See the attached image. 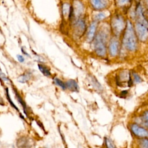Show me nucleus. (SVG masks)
I'll return each instance as SVG.
<instances>
[{"mask_svg":"<svg viewBox=\"0 0 148 148\" xmlns=\"http://www.w3.org/2000/svg\"><path fill=\"white\" fill-rule=\"evenodd\" d=\"M143 119L145 120V121L148 125V111H146L143 114Z\"/></svg>","mask_w":148,"mask_h":148,"instance_id":"nucleus-23","label":"nucleus"},{"mask_svg":"<svg viewBox=\"0 0 148 148\" xmlns=\"http://www.w3.org/2000/svg\"><path fill=\"white\" fill-rule=\"evenodd\" d=\"M66 88H68L69 90L72 91L77 92L79 91V86L77 85V82L74 80H68L66 83Z\"/></svg>","mask_w":148,"mask_h":148,"instance_id":"nucleus-10","label":"nucleus"},{"mask_svg":"<svg viewBox=\"0 0 148 148\" xmlns=\"http://www.w3.org/2000/svg\"><path fill=\"white\" fill-rule=\"evenodd\" d=\"M38 68L39 69V70L40 71V72L45 75L46 76H49L51 75V73L50 72V70L48 68H47L45 66H43L42 64H39L38 65Z\"/></svg>","mask_w":148,"mask_h":148,"instance_id":"nucleus-12","label":"nucleus"},{"mask_svg":"<svg viewBox=\"0 0 148 148\" xmlns=\"http://www.w3.org/2000/svg\"><path fill=\"white\" fill-rule=\"evenodd\" d=\"M17 59H18L19 62H23L24 61V58L23 57V56H21V55H17Z\"/></svg>","mask_w":148,"mask_h":148,"instance_id":"nucleus-24","label":"nucleus"},{"mask_svg":"<svg viewBox=\"0 0 148 148\" xmlns=\"http://www.w3.org/2000/svg\"><path fill=\"white\" fill-rule=\"evenodd\" d=\"M130 0H116V2L120 6H123L127 4Z\"/></svg>","mask_w":148,"mask_h":148,"instance_id":"nucleus-20","label":"nucleus"},{"mask_svg":"<svg viewBox=\"0 0 148 148\" xmlns=\"http://www.w3.org/2000/svg\"><path fill=\"white\" fill-rule=\"evenodd\" d=\"M119 51V42L116 39H112L109 45V52L112 56H116Z\"/></svg>","mask_w":148,"mask_h":148,"instance_id":"nucleus-6","label":"nucleus"},{"mask_svg":"<svg viewBox=\"0 0 148 148\" xmlns=\"http://www.w3.org/2000/svg\"><path fill=\"white\" fill-rule=\"evenodd\" d=\"M92 5L97 9L103 8L106 6V2L104 0H91Z\"/></svg>","mask_w":148,"mask_h":148,"instance_id":"nucleus-11","label":"nucleus"},{"mask_svg":"<svg viewBox=\"0 0 148 148\" xmlns=\"http://www.w3.org/2000/svg\"><path fill=\"white\" fill-rule=\"evenodd\" d=\"M106 17V15L104 13H99L95 16V18L97 20H101Z\"/></svg>","mask_w":148,"mask_h":148,"instance_id":"nucleus-18","label":"nucleus"},{"mask_svg":"<svg viewBox=\"0 0 148 148\" xmlns=\"http://www.w3.org/2000/svg\"><path fill=\"white\" fill-rule=\"evenodd\" d=\"M124 22L121 17H114L112 21V27L113 32L117 35H119L124 28Z\"/></svg>","mask_w":148,"mask_h":148,"instance_id":"nucleus-3","label":"nucleus"},{"mask_svg":"<svg viewBox=\"0 0 148 148\" xmlns=\"http://www.w3.org/2000/svg\"><path fill=\"white\" fill-rule=\"evenodd\" d=\"M85 28L86 26L84 21L82 20H79L77 21L75 24V29L78 34L82 35L83 34L85 31Z\"/></svg>","mask_w":148,"mask_h":148,"instance_id":"nucleus-9","label":"nucleus"},{"mask_svg":"<svg viewBox=\"0 0 148 148\" xmlns=\"http://www.w3.org/2000/svg\"><path fill=\"white\" fill-rule=\"evenodd\" d=\"M106 38V35L103 31H101L97 35L94 48L97 54L101 57H104L106 55V49L105 45V40Z\"/></svg>","mask_w":148,"mask_h":148,"instance_id":"nucleus-2","label":"nucleus"},{"mask_svg":"<svg viewBox=\"0 0 148 148\" xmlns=\"http://www.w3.org/2000/svg\"><path fill=\"white\" fill-rule=\"evenodd\" d=\"M136 17H137V19H138L139 23H140V24L145 25L147 28H148V22L146 21V20L143 17V15L142 13V10L140 6L137 9Z\"/></svg>","mask_w":148,"mask_h":148,"instance_id":"nucleus-7","label":"nucleus"},{"mask_svg":"<svg viewBox=\"0 0 148 148\" xmlns=\"http://www.w3.org/2000/svg\"><path fill=\"white\" fill-rule=\"evenodd\" d=\"M133 76L134 77V80L137 83H140V82H142V79L138 75H137L136 73H133Z\"/></svg>","mask_w":148,"mask_h":148,"instance_id":"nucleus-22","label":"nucleus"},{"mask_svg":"<svg viewBox=\"0 0 148 148\" xmlns=\"http://www.w3.org/2000/svg\"><path fill=\"white\" fill-rule=\"evenodd\" d=\"M131 130L132 132L138 136L148 137V131L137 124L132 125Z\"/></svg>","mask_w":148,"mask_h":148,"instance_id":"nucleus-5","label":"nucleus"},{"mask_svg":"<svg viewBox=\"0 0 148 148\" xmlns=\"http://www.w3.org/2000/svg\"><path fill=\"white\" fill-rule=\"evenodd\" d=\"M30 79L29 74H24L21 76H20L18 79V81L20 83H25Z\"/></svg>","mask_w":148,"mask_h":148,"instance_id":"nucleus-13","label":"nucleus"},{"mask_svg":"<svg viewBox=\"0 0 148 148\" xmlns=\"http://www.w3.org/2000/svg\"><path fill=\"white\" fill-rule=\"evenodd\" d=\"M125 47L130 51H134L137 46L136 38L131 23L127 21L125 31L123 38Z\"/></svg>","mask_w":148,"mask_h":148,"instance_id":"nucleus-1","label":"nucleus"},{"mask_svg":"<svg viewBox=\"0 0 148 148\" xmlns=\"http://www.w3.org/2000/svg\"><path fill=\"white\" fill-rule=\"evenodd\" d=\"M54 82L56 83V84L58 85L59 86H60L63 90H65L66 88V86L65 83H64L62 81H61L60 79H59L58 78H55L54 79Z\"/></svg>","mask_w":148,"mask_h":148,"instance_id":"nucleus-16","label":"nucleus"},{"mask_svg":"<svg viewBox=\"0 0 148 148\" xmlns=\"http://www.w3.org/2000/svg\"><path fill=\"white\" fill-rule=\"evenodd\" d=\"M71 11V8H69V6L68 4H64L63 7H62V13L64 16H66L68 14L70 13Z\"/></svg>","mask_w":148,"mask_h":148,"instance_id":"nucleus-15","label":"nucleus"},{"mask_svg":"<svg viewBox=\"0 0 148 148\" xmlns=\"http://www.w3.org/2000/svg\"><path fill=\"white\" fill-rule=\"evenodd\" d=\"M96 28H97V23L95 22H94L90 25L88 33H87V40L88 42H91L94 39Z\"/></svg>","mask_w":148,"mask_h":148,"instance_id":"nucleus-8","label":"nucleus"},{"mask_svg":"<svg viewBox=\"0 0 148 148\" xmlns=\"http://www.w3.org/2000/svg\"><path fill=\"white\" fill-rule=\"evenodd\" d=\"M6 97H7V98H8V101L9 102V103H10V105H12V106H13L15 109H16L18 111V109H17V108L15 106V105L13 103V101L10 99V96H9V92H8V89L6 88Z\"/></svg>","mask_w":148,"mask_h":148,"instance_id":"nucleus-19","label":"nucleus"},{"mask_svg":"<svg viewBox=\"0 0 148 148\" xmlns=\"http://www.w3.org/2000/svg\"><path fill=\"white\" fill-rule=\"evenodd\" d=\"M15 94H16V97H17V100H18V102L21 103V105L23 106V108H24V110L25 113H27V111H26V105H25L24 102L23 101V99H22V98H21L20 95L17 93V92L16 91H15Z\"/></svg>","mask_w":148,"mask_h":148,"instance_id":"nucleus-14","label":"nucleus"},{"mask_svg":"<svg viewBox=\"0 0 148 148\" xmlns=\"http://www.w3.org/2000/svg\"><path fill=\"white\" fill-rule=\"evenodd\" d=\"M135 29L139 40L145 41L148 39V29L146 27L138 23L136 24Z\"/></svg>","mask_w":148,"mask_h":148,"instance_id":"nucleus-4","label":"nucleus"},{"mask_svg":"<svg viewBox=\"0 0 148 148\" xmlns=\"http://www.w3.org/2000/svg\"><path fill=\"white\" fill-rule=\"evenodd\" d=\"M147 3H148V0H147Z\"/></svg>","mask_w":148,"mask_h":148,"instance_id":"nucleus-25","label":"nucleus"},{"mask_svg":"<svg viewBox=\"0 0 148 148\" xmlns=\"http://www.w3.org/2000/svg\"><path fill=\"white\" fill-rule=\"evenodd\" d=\"M139 144L142 147L148 148V139H143L140 140Z\"/></svg>","mask_w":148,"mask_h":148,"instance_id":"nucleus-17","label":"nucleus"},{"mask_svg":"<svg viewBox=\"0 0 148 148\" xmlns=\"http://www.w3.org/2000/svg\"><path fill=\"white\" fill-rule=\"evenodd\" d=\"M106 145L109 147H114L115 146L112 142V141L109 139H106Z\"/></svg>","mask_w":148,"mask_h":148,"instance_id":"nucleus-21","label":"nucleus"}]
</instances>
